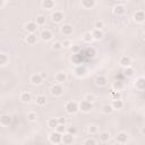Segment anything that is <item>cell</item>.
<instances>
[{
  "label": "cell",
  "mask_w": 145,
  "mask_h": 145,
  "mask_svg": "<svg viewBox=\"0 0 145 145\" xmlns=\"http://www.w3.org/2000/svg\"><path fill=\"white\" fill-rule=\"evenodd\" d=\"M65 110L68 114H75L77 113L79 110H78V103L75 102V101H67L66 104H65Z\"/></svg>",
  "instance_id": "1"
},
{
  "label": "cell",
  "mask_w": 145,
  "mask_h": 145,
  "mask_svg": "<svg viewBox=\"0 0 145 145\" xmlns=\"http://www.w3.org/2000/svg\"><path fill=\"white\" fill-rule=\"evenodd\" d=\"M78 110L82 111L83 113H89L93 110V103H88L85 100H82L78 103Z\"/></svg>",
  "instance_id": "2"
},
{
  "label": "cell",
  "mask_w": 145,
  "mask_h": 145,
  "mask_svg": "<svg viewBox=\"0 0 145 145\" xmlns=\"http://www.w3.org/2000/svg\"><path fill=\"white\" fill-rule=\"evenodd\" d=\"M51 19H52L53 23H56V24H60V23L63 22V19H65V15H63V12L60 11V10H54V11L51 14Z\"/></svg>",
  "instance_id": "3"
},
{
  "label": "cell",
  "mask_w": 145,
  "mask_h": 145,
  "mask_svg": "<svg viewBox=\"0 0 145 145\" xmlns=\"http://www.w3.org/2000/svg\"><path fill=\"white\" fill-rule=\"evenodd\" d=\"M133 20L136 23V24H142L144 23L145 20V12L143 10H136L134 14H133Z\"/></svg>",
  "instance_id": "4"
},
{
  "label": "cell",
  "mask_w": 145,
  "mask_h": 145,
  "mask_svg": "<svg viewBox=\"0 0 145 145\" xmlns=\"http://www.w3.org/2000/svg\"><path fill=\"white\" fill-rule=\"evenodd\" d=\"M61 134H59V133H57L56 130H53V131H51L50 134H49V136H48V139H49V142L50 143H52V144H59V143H61Z\"/></svg>",
  "instance_id": "5"
},
{
  "label": "cell",
  "mask_w": 145,
  "mask_h": 145,
  "mask_svg": "<svg viewBox=\"0 0 145 145\" xmlns=\"http://www.w3.org/2000/svg\"><path fill=\"white\" fill-rule=\"evenodd\" d=\"M50 92H51V94H52L53 96L58 97V96H61V95L63 94V87H62V85H60V84H54V85L51 86Z\"/></svg>",
  "instance_id": "6"
},
{
  "label": "cell",
  "mask_w": 145,
  "mask_h": 145,
  "mask_svg": "<svg viewBox=\"0 0 145 145\" xmlns=\"http://www.w3.org/2000/svg\"><path fill=\"white\" fill-rule=\"evenodd\" d=\"M25 31L28 33V34H35V32L37 31V28H39V26L34 23V20H29V22H27L26 24H25Z\"/></svg>",
  "instance_id": "7"
},
{
  "label": "cell",
  "mask_w": 145,
  "mask_h": 145,
  "mask_svg": "<svg viewBox=\"0 0 145 145\" xmlns=\"http://www.w3.org/2000/svg\"><path fill=\"white\" fill-rule=\"evenodd\" d=\"M86 74H87V69H86L84 66H82V65L77 66V67L74 69V75H75L76 77H78V78H83V77H85Z\"/></svg>",
  "instance_id": "8"
},
{
  "label": "cell",
  "mask_w": 145,
  "mask_h": 145,
  "mask_svg": "<svg viewBox=\"0 0 145 145\" xmlns=\"http://www.w3.org/2000/svg\"><path fill=\"white\" fill-rule=\"evenodd\" d=\"M29 83L32 85H41L43 83V77L41 76V74H32L31 77H29Z\"/></svg>",
  "instance_id": "9"
},
{
  "label": "cell",
  "mask_w": 145,
  "mask_h": 145,
  "mask_svg": "<svg viewBox=\"0 0 145 145\" xmlns=\"http://www.w3.org/2000/svg\"><path fill=\"white\" fill-rule=\"evenodd\" d=\"M60 32H61L63 35L69 36V35L72 34L74 27H72V25H70V24H62V25L60 26Z\"/></svg>",
  "instance_id": "10"
},
{
  "label": "cell",
  "mask_w": 145,
  "mask_h": 145,
  "mask_svg": "<svg viewBox=\"0 0 145 145\" xmlns=\"http://www.w3.org/2000/svg\"><path fill=\"white\" fill-rule=\"evenodd\" d=\"M74 139H75V136H72L68 133H65L61 136V143L63 145H71L74 143Z\"/></svg>",
  "instance_id": "11"
},
{
  "label": "cell",
  "mask_w": 145,
  "mask_h": 145,
  "mask_svg": "<svg viewBox=\"0 0 145 145\" xmlns=\"http://www.w3.org/2000/svg\"><path fill=\"white\" fill-rule=\"evenodd\" d=\"M12 121V118L10 114H2L0 116V126L2 127H8Z\"/></svg>",
  "instance_id": "12"
},
{
  "label": "cell",
  "mask_w": 145,
  "mask_h": 145,
  "mask_svg": "<svg viewBox=\"0 0 145 145\" xmlns=\"http://www.w3.org/2000/svg\"><path fill=\"white\" fill-rule=\"evenodd\" d=\"M66 80H67V75H66L65 72L59 71V72H57V74L54 75V82H56V84L62 85Z\"/></svg>",
  "instance_id": "13"
},
{
  "label": "cell",
  "mask_w": 145,
  "mask_h": 145,
  "mask_svg": "<svg viewBox=\"0 0 145 145\" xmlns=\"http://www.w3.org/2000/svg\"><path fill=\"white\" fill-rule=\"evenodd\" d=\"M40 37H41V40H42V41L48 42V41L52 40L53 34H52V32H51V31H49V29H43V31L41 32V34H40Z\"/></svg>",
  "instance_id": "14"
},
{
  "label": "cell",
  "mask_w": 145,
  "mask_h": 145,
  "mask_svg": "<svg viewBox=\"0 0 145 145\" xmlns=\"http://www.w3.org/2000/svg\"><path fill=\"white\" fill-rule=\"evenodd\" d=\"M80 6L84 9H93L96 6V1L95 0H82Z\"/></svg>",
  "instance_id": "15"
},
{
  "label": "cell",
  "mask_w": 145,
  "mask_h": 145,
  "mask_svg": "<svg viewBox=\"0 0 145 145\" xmlns=\"http://www.w3.org/2000/svg\"><path fill=\"white\" fill-rule=\"evenodd\" d=\"M125 11H126V9H125L123 5H114L112 8V12L116 16H122L125 14Z\"/></svg>",
  "instance_id": "16"
},
{
  "label": "cell",
  "mask_w": 145,
  "mask_h": 145,
  "mask_svg": "<svg viewBox=\"0 0 145 145\" xmlns=\"http://www.w3.org/2000/svg\"><path fill=\"white\" fill-rule=\"evenodd\" d=\"M95 84L97 86H100V87H104V86L108 85V78L105 76H103V75H99L95 78Z\"/></svg>",
  "instance_id": "17"
},
{
  "label": "cell",
  "mask_w": 145,
  "mask_h": 145,
  "mask_svg": "<svg viewBox=\"0 0 145 145\" xmlns=\"http://www.w3.org/2000/svg\"><path fill=\"white\" fill-rule=\"evenodd\" d=\"M116 140H117L119 144H126L127 140H128V135H127V133H125V131L118 133L117 136H116Z\"/></svg>",
  "instance_id": "18"
},
{
  "label": "cell",
  "mask_w": 145,
  "mask_h": 145,
  "mask_svg": "<svg viewBox=\"0 0 145 145\" xmlns=\"http://www.w3.org/2000/svg\"><path fill=\"white\" fill-rule=\"evenodd\" d=\"M41 5L45 10H53L54 7H56V1H53V0H43L41 2Z\"/></svg>",
  "instance_id": "19"
},
{
  "label": "cell",
  "mask_w": 145,
  "mask_h": 145,
  "mask_svg": "<svg viewBox=\"0 0 145 145\" xmlns=\"http://www.w3.org/2000/svg\"><path fill=\"white\" fill-rule=\"evenodd\" d=\"M119 65H120L122 68L130 67V66H131V60H130L129 57H127V56H122V57H120V59H119Z\"/></svg>",
  "instance_id": "20"
},
{
  "label": "cell",
  "mask_w": 145,
  "mask_h": 145,
  "mask_svg": "<svg viewBox=\"0 0 145 145\" xmlns=\"http://www.w3.org/2000/svg\"><path fill=\"white\" fill-rule=\"evenodd\" d=\"M19 100L23 102V103H29L32 101V94L27 91L25 92H22L20 95H19Z\"/></svg>",
  "instance_id": "21"
},
{
  "label": "cell",
  "mask_w": 145,
  "mask_h": 145,
  "mask_svg": "<svg viewBox=\"0 0 145 145\" xmlns=\"http://www.w3.org/2000/svg\"><path fill=\"white\" fill-rule=\"evenodd\" d=\"M92 34V37H93V41H100L103 39L104 36V33L102 32V29H93L91 32Z\"/></svg>",
  "instance_id": "22"
},
{
  "label": "cell",
  "mask_w": 145,
  "mask_h": 145,
  "mask_svg": "<svg viewBox=\"0 0 145 145\" xmlns=\"http://www.w3.org/2000/svg\"><path fill=\"white\" fill-rule=\"evenodd\" d=\"M135 87L138 91H144L145 89V78L144 77H138L135 82Z\"/></svg>",
  "instance_id": "23"
},
{
  "label": "cell",
  "mask_w": 145,
  "mask_h": 145,
  "mask_svg": "<svg viewBox=\"0 0 145 145\" xmlns=\"http://www.w3.org/2000/svg\"><path fill=\"white\" fill-rule=\"evenodd\" d=\"M25 42L28 45H34L37 43V36L36 34H27V36L25 37Z\"/></svg>",
  "instance_id": "24"
},
{
  "label": "cell",
  "mask_w": 145,
  "mask_h": 145,
  "mask_svg": "<svg viewBox=\"0 0 145 145\" xmlns=\"http://www.w3.org/2000/svg\"><path fill=\"white\" fill-rule=\"evenodd\" d=\"M110 105H111V108H112L113 111L114 110H121L123 108V101L121 99L120 100H113Z\"/></svg>",
  "instance_id": "25"
},
{
  "label": "cell",
  "mask_w": 145,
  "mask_h": 145,
  "mask_svg": "<svg viewBox=\"0 0 145 145\" xmlns=\"http://www.w3.org/2000/svg\"><path fill=\"white\" fill-rule=\"evenodd\" d=\"M123 87H125V84L122 80H116L112 84V91H116V92H121Z\"/></svg>",
  "instance_id": "26"
},
{
  "label": "cell",
  "mask_w": 145,
  "mask_h": 145,
  "mask_svg": "<svg viewBox=\"0 0 145 145\" xmlns=\"http://www.w3.org/2000/svg\"><path fill=\"white\" fill-rule=\"evenodd\" d=\"M34 23L37 25V26H44L45 23H46V18L44 15H37L34 19Z\"/></svg>",
  "instance_id": "27"
},
{
  "label": "cell",
  "mask_w": 145,
  "mask_h": 145,
  "mask_svg": "<svg viewBox=\"0 0 145 145\" xmlns=\"http://www.w3.org/2000/svg\"><path fill=\"white\" fill-rule=\"evenodd\" d=\"M35 102H36V104H37L39 106H43V105H45V103H46V97H45V95H43V94L36 95V97H35Z\"/></svg>",
  "instance_id": "28"
},
{
  "label": "cell",
  "mask_w": 145,
  "mask_h": 145,
  "mask_svg": "<svg viewBox=\"0 0 145 145\" xmlns=\"http://www.w3.org/2000/svg\"><path fill=\"white\" fill-rule=\"evenodd\" d=\"M46 126L50 128V129H56V127L58 126V119L57 118H49L48 121H46Z\"/></svg>",
  "instance_id": "29"
},
{
  "label": "cell",
  "mask_w": 145,
  "mask_h": 145,
  "mask_svg": "<svg viewBox=\"0 0 145 145\" xmlns=\"http://www.w3.org/2000/svg\"><path fill=\"white\" fill-rule=\"evenodd\" d=\"M110 133L109 131H102V133H100V136H99V138H100V142H102V143H108L109 140H110Z\"/></svg>",
  "instance_id": "30"
},
{
  "label": "cell",
  "mask_w": 145,
  "mask_h": 145,
  "mask_svg": "<svg viewBox=\"0 0 145 145\" xmlns=\"http://www.w3.org/2000/svg\"><path fill=\"white\" fill-rule=\"evenodd\" d=\"M26 118H27L28 121H31V122H35V121L37 120V114H36V112H34V111H29V112H27Z\"/></svg>",
  "instance_id": "31"
},
{
  "label": "cell",
  "mask_w": 145,
  "mask_h": 145,
  "mask_svg": "<svg viewBox=\"0 0 145 145\" xmlns=\"http://www.w3.org/2000/svg\"><path fill=\"white\" fill-rule=\"evenodd\" d=\"M85 54H86L88 58H94L95 54H96V51H95V49H94L93 46H88V48L86 49V51H85Z\"/></svg>",
  "instance_id": "32"
},
{
  "label": "cell",
  "mask_w": 145,
  "mask_h": 145,
  "mask_svg": "<svg viewBox=\"0 0 145 145\" xmlns=\"http://www.w3.org/2000/svg\"><path fill=\"white\" fill-rule=\"evenodd\" d=\"M123 75H125L126 77H133V76L135 75V70H134V68H133L131 66L125 68V70H123Z\"/></svg>",
  "instance_id": "33"
},
{
  "label": "cell",
  "mask_w": 145,
  "mask_h": 145,
  "mask_svg": "<svg viewBox=\"0 0 145 145\" xmlns=\"http://www.w3.org/2000/svg\"><path fill=\"white\" fill-rule=\"evenodd\" d=\"M112 108H111V105L110 104H104L102 108H101V112L103 113V114H110V113H112Z\"/></svg>",
  "instance_id": "34"
},
{
  "label": "cell",
  "mask_w": 145,
  "mask_h": 145,
  "mask_svg": "<svg viewBox=\"0 0 145 145\" xmlns=\"http://www.w3.org/2000/svg\"><path fill=\"white\" fill-rule=\"evenodd\" d=\"M9 62V58L6 53H0V66H6Z\"/></svg>",
  "instance_id": "35"
},
{
  "label": "cell",
  "mask_w": 145,
  "mask_h": 145,
  "mask_svg": "<svg viewBox=\"0 0 145 145\" xmlns=\"http://www.w3.org/2000/svg\"><path fill=\"white\" fill-rule=\"evenodd\" d=\"M83 100H85V101L88 102V103H93V102L95 101V95L92 94V93H86V94L84 95V99H83Z\"/></svg>",
  "instance_id": "36"
},
{
  "label": "cell",
  "mask_w": 145,
  "mask_h": 145,
  "mask_svg": "<svg viewBox=\"0 0 145 145\" xmlns=\"http://www.w3.org/2000/svg\"><path fill=\"white\" fill-rule=\"evenodd\" d=\"M83 41H84L85 43H91V42L93 41V37H92L91 32H86V33H84V35H83Z\"/></svg>",
  "instance_id": "37"
},
{
  "label": "cell",
  "mask_w": 145,
  "mask_h": 145,
  "mask_svg": "<svg viewBox=\"0 0 145 145\" xmlns=\"http://www.w3.org/2000/svg\"><path fill=\"white\" fill-rule=\"evenodd\" d=\"M110 99L113 101V100H120L121 99V92H116V91H112L110 93Z\"/></svg>",
  "instance_id": "38"
},
{
  "label": "cell",
  "mask_w": 145,
  "mask_h": 145,
  "mask_svg": "<svg viewBox=\"0 0 145 145\" xmlns=\"http://www.w3.org/2000/svg\"><path fill=\"white\" fill-rule=\"evenodd\" d=\"M87 131H88L91 135H95V134L99 133V128H97V126H95V125H91V126H88Z\"/></svg>",
  "instance_id": "39"
},
{
  "label": "cell",
  "mask_w": 145,
  "mask_h": 145,
  "mask_svg": "<svg viewBox=\"0 0 145 145\" xmlns=\"http://www.w3.org/2000/svg\"><path fill=\"white\" fill-rule=\"evenodd\" d=\"M80 45H78V44H72L71 46H70V51L72 52V54H78L79 52H80Z\"/></svg>",
  "instance_id": "40"
},
{
  "label": "cell",
  "mask_w": 145,
  "mask_h": 145,
  "mask_svg": "<svg viewBox=\"0 0 145 145\" xmlns=\"http://www.w3.org/2000/svg\"><path fill=\"white\" fill-rule=\"evenodd\" d=\"M52 49H53L54 51H60V50H62V44H61V42L54 41V42L52 43Z\"/></svg>",
  "instance_id": "41"
},
{
  "label": "cell",
  "mask_w": 145,
  "mask_h": 145,
  "mask_svg": "<svg viewBox=\"0 0 145 145\" xmlns=\"http://www.w3.org/2000/svg\"><path fill=\"white\" fill-rule=\"evenodd\" d=\"M66 129H67V127H66L65 125H58V126L56 127V129H54V130H56L57 133H59V134H61V135H62V134H65V133H66Z\"/></svg>",
  "instance_id": "42"
},
{
  "label": "cell",
  "mask_w": 145,
  "mask_h": 145,
  "mask_svg": "<svg viewBox=\"0 0 145 145\" xmlns=\"http://www.w3.org/2000/svg\"><path fill=\"white\" fill-rule=\"evenodd\" d=\"M104 27V23L102 20H95L94 23V29H102Z\"/></svg>",
  "instance_id": "43"
},
{
  "label": "cell",
  "mask_w": 145,
  "mask_h": 145,
  "mask_svg": "<svg viewBox=\"0 0 145 145\" xmlns=\"http://www.w3.org/2000/svg\"><path fill=\"white\" fill-rule=\"evenodd\" d=\"M83 145H97L96 140L94 138H86L83 143Z\"/></svg>",
  "instance_id": "44"
},
{
  "label": "cell",
  "mask_w": 145,
  "mask_h": 145,
  "mask_svg": "<svg viewBox=\"0 0 145 145\" xmlns=\"http://www.w3.org/2000/svg\"><path fill=\"white\" fill-rule=\"evenodd\" d=\"M61 44H62V49H70V46L72 45V43L69 40H63Z\"/></svg>",
  "instance_id": "45"
},
{
  "label": "cell",
  "mask_w": 145,
  "mask_h": 145,
  "mask_svg": "<svg viewBox=\"0 0 145 145\" xmlns=\"http://www.w3.org/2000/svg\"><path fill=\"white\" fill-rule=\"evenodd\" d=\"M80 57V54L78 53V54H72V57H71V61L75 63V65H77V66H79V63H80V61H79V58Z\"/></svg>",
  "instance_id": "46"
},
{
  "label": "cell",
  "mask_w": 145,
  "mask_h": 145,
  "mask_svg": "<svg viewBox=\"0 0 145 145\" xmlns=\"http://www.w3.org/2000/svg\"><path fill=\"white\" fill-rule=\"evenodd\" d=\"M66 133H68V134H70V135H72V136H75L76 133H77V129H76L75 127H67Z\"/></svg>",
  "instance_id": "47"
},
{
  "label": "cell",
  "mask_w": 145,
  "mask_h": 145,
  "mask_svg": "<svg viewBox=\"0 0 145 145\" xmlns=\"http://www.w3.org/2000/svg\"><path fill=\"white\" fill-rule=\"evenodd\" d=\"M57 119H58V125H65L66 126L67 120H66L65 117H60V118H57Z\"/></svg>",
  "instance_id": "48"
},
{
  "label": "cell",
  "mask_w": 145,
  "mask_h": 145,
  "mask_svg": "<svg viewBox=\"0 0 145 145\" xmlns=\"http://www.w3.org/2000/svg\"><path fill=\"white\" fill-rule=\"evenodd\" d=\"M6 3H7V2H6L5 0H0V9H2V8L6 6Z\"/></svg>",
  "instance_id": "49"
}]
</instances>
